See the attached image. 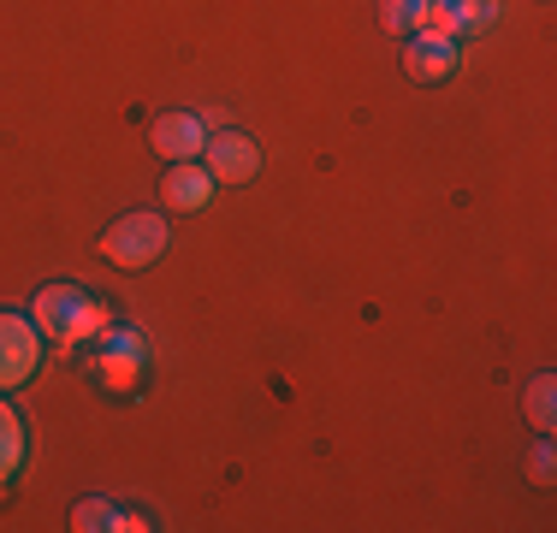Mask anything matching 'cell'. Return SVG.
I'll return each mask as SVG.
<instances>
[{"mask_svg": "<svg viewBox=\"0 0 557 533\" xmlns=\"http://www.w3.org/2000/svg\"><path fill=\"white\" fill-rule=\"evenodd\" d=\"M404 72L416 84H440V77L457 72V36H433V30H416L404 48Z\"/></svg>", "mask_w": 557, "mask_h": 533, "instance_id": "6", "label": "cell"}, {"mask_svg": "<svg viewBox=\"0 0 557 533\" xmlns=\"http://www.w3.org/2000/svg\"><path fill=\"white\" fill-rule=\"evenodd\" d=\"M522 416H528L534 433H552V426H557V380H552V373H534V380H528Z\"/></svg>", "mask_w": 557, "mask_h": 533, "instance_id": "9", "label": "cell"}, {"mask_svg": "<svg viewBox=\"0 0 557 533\" xmlns=\"http://www.w3.org/2000/svg\"><path fill=\"white\" fill-rule=\"evenodd\" d=\"M24 457H30V438H24L18 409H12V404H7V392H0V492H7L12 480L24 474Z\"/></svg>", "mask_w": 557, "mask_h": 533, "instance_id": "8", "label": "cell"}, {"mask_svg": "<svg viewBox=\"0 0 557 533\" xmlns=\"http://www.w3.org/2000/svg\"><path fill=\"white\" fill-rule=\"evenodd\" d=\"M113 522H119V510H113L108 498H84V504L72 510V528H77V533H108Z\"/></svg>", "mask_w": 557, "mask_h": 533, "instance_id": "11", "label": "cell"}, {"mask_svg": "<svg viewBox=\"0 0 557 533\" xmlns=\"http://www.w3.org/2000/svg\"><path fill=\"white\" fill-rule=\"evenodd\" d=\"M202 166L214 172V184H249L261 172V149L244 137V131H214L208 137V149H202Z\"/></svg>", "mask_w": 557, "mask_h": 533, "instance_id": "3", "label": "cell"}, {"mask_svg": "<svg viewBox=\"0 0 557 533\" xmlns=\"http://www.w3.org/2000/svg\"><path fill=\"white\" fill-rule=\"evenodd\" d=\"M42 368V332L30 314H0V392H18Z\"/></svg>", "mask_w": 557, "mask_h": 533, "instance_id": "2", "label": "cell"}, {"mask_svg": "<svg viewBox=\"0 0 557 533\" xmlns=\"http://www.w3.org/2000/svg\"><path fill=\"white\" fill-rule=\"evenodd\" d=\"M119 533H143V528H149V522H143V516L137 510H119V522H113Z\"/></svg>", "mask_w": 557, "mask_h": 533, "instance_id": "15", "label": "cell"}, {"mask_svg": "<svg viewBox=\"0 0 557 533\" xmlns=\"http://www.w3.org/2000/svg\"><path fill=\"white\" fill-rule=\"evenodd\" d=\"M161 249H166L161 213H125V220H113L108 232H101V256L113 266H125V273H143L149 261H161Z\"/></svg>", "mask_w": 557, "mask_h": 533, "instance_id": "1", "label": "cell"}, {"mask_svg": "<svg viewBox=\"0 0 557 533\" xmlns=\"http://www.w3.org/2000/svg\"><path fill=\"white\" fill-rule=\"evenodd\" d=\"M96 332H108V302H89V297H84V309L72 314V332H65V344L96 338Z\"/></svg>", "mask_w": 557, "mask_h": 533, "instance_id": "12", "label": "cell"}, {"mask_svg": "<svg viewBox=\"0 0 557 533\" xmlns=\"http://www.w3.org/2000/svg\"><path fill=\"white\" fill-rule=\"evenodd\" d=\"M552 469H557L552 445H534V457H528V480H534V486H552Z\"/></svg>", "mask_w": 557, "mask_h": 533, "instance_id": "14", "label": "cell"}, {"mask_svg": "<svg viewBox=\"0 0 557 533\" xmlns=\"http://www.w3.org/2000/svg\"><path fill=\"white\" fill-rule=\"evenodd\" d=\"M380 24L392 36H416L421 30V0H380Z\"/></svg>", "mask_w": 557, "mask_h": 533, "instance_id": "10", "label": "cell"}, {"mask_svg": "<svg viewBox=\"0 0 557 533\" xmlns=\"http://www.w3.org/2000/svg\"><path fill=\"white\" fill-rule=\"evenodd\" d=\"M214 172L202 166V160H172V172L161 178V202L172 208V213H196V208H208L214 202Z\"/></svg>", "mask_w": 557, "mask_h": 533, "instance_id": "5", "label": "cell"}, {"mask_svg": "<svg viewBox=\"0 0 557 533\" xmlns=\"http://www.w3.org/2000/svg\"><path fill=\"white\" fill-rule=\"evenodd\" d=\"M84 309V290L77 285H48L42 297H36V309H30V320H36V332H54V338L65 344V332H72V314Z\"/></svg>", "mask_w": 557, "mask_h": 533, "instance_id": "7", "label": "cell"}, {"mask_svg": "<svg viewBox=\"0 0 557 533\" xmlns=\"http://www.w3.org/2000/svg\"><path fill=\"white\" fill-rule=\"evenodd\" d=\"M149 149L161 160H202V149H208L202 113H161L149 125Z\"/></svg>", "mask_w": 557, "mask_h": 533, "instance_id": "4", "label": "cell"}, {"mask_svg": "<svg viewBox=\"0 0 557 533\" xmlns=\"http://www.w3.org/2000/svg\"><path fill=\"white\" fill-rule=\"evenodd\" d=\"M450 12H457L462 30H486L498 18V0H450Z\"/></svg>", "mask_w": 557, "mask_h": 533, "instance_id": "13", "label": "cell"}]
</instances>
